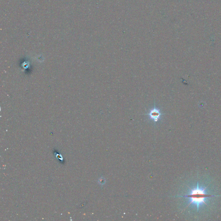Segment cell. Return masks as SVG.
<instances>
[{
	"label": "cell",
	"mask_w": 221,
	"mask_h": 221,
	"mask_svg": "<svg viewBox=\"0 0 221 221\" xmlns=\"http://www.w3.org/2000/svg\"><path fill=\"white\" fill-rule=\"evenodd\" d=\"M206 187L205 188H200L199 186L198 183L197 184L196 188L193 189H191L190 188V194L187 195L180 196L184 197L189 198L190 199V202L188 205H191V204H194L197 207V210H199V207L202 204H205L207 205V204L205 202V200L206 198L210 197L219 196V195H212L211 194H207L206 193Z\"/></svg>",
	"instance_id": "6da1fadb"
},
{
	"label": "cell",
	"mask_w": 221,
	"mask_h": 221,
	"mask_svg": "<svg viewBox=\"0 0 221 221\" xmlns=\"http://www.w3.org/2000/svg\"><path fill=\"white\" fill-rule=\"evenodd\" d=\"M164 114H162L161 112L160 109H157L155 106L153 109L150 110L149 113L146 114L145 115L149 116L150 119L156 122L159 120L161 116Z\"/></svg>",
	"instance_id": "7a4b0ae2"
}]
</instances>
